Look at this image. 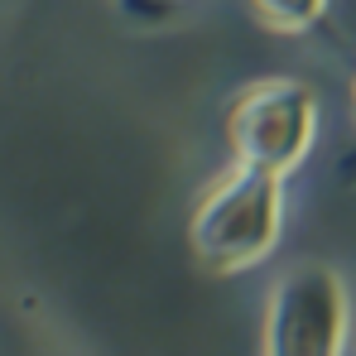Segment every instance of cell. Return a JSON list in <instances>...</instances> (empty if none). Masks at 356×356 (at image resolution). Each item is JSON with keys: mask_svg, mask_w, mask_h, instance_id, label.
<instances>
[{"mask_svg": "<svg viewBox=\"0 0 356 356\" xmlns=\"http://www.w3.org/2000/svg\"><path fill=\"white\" fill-rule=\"evenodd\" d=\"M284 222V188L275 174L232 169L222 183H212L188 222V241L212 270H245L255 265Z\"/></svg>", "mask_w": 356, "mask_h": 356, "instance_id": "1", "label": "cell"}, {"mask_svg": "<svg viewBox=\"0 0 356 356\" xmlns=\"http://www.w3.org/2000/svg\"><path fill=\"white\" fill-rule=\"evenodd\" d=\"M313 130H318V106H313V92L303 82H289V77L255 82L232 111L236 164L284 178L308 154Z\"/></svg>", "mask_w": 356, "mask_h": 356, "instance_id": "2", "label": "cell"}, {"mask_svg": "<svg viewBox=\"0 0 356 356\" xmlns=\"http://www.w3.org/2000/svg\"><path fill=\"white\" fill-rule=\"evenodd\" d=\"M347 294L342 280L323 265L289 270L270 294L265 356H342Z\"/></svg>", "mask_w": 356, "mask_h": 356, "instance_id": "3", "label": "cell"}, {"mask_svg": "<svg viewBox=\"0 0 356 356\" xmlns=\"http://www.w3.org/2000/svg\"><path fill=\"white\" fill-rule=\"evenodd\" d=\"M323 5H327V0H250V10H255L270 29H289V34L318 24Z\"/></svg>", "mask_w": 356, "mask_h": 356, "instance_id": "4", "label": "cell"}, {"mask_svg": "<svg viewBox=\"0 0 356 356\" xmlns=\"http://www.w3.org/2000/svg\"><path fill=\"white\" fill-rule=\"evenodd\" d=\"M352 106H356V82H352Z\"/></svg>", "mask_w": 356, "mask_h": 356, "instance_id": "5", "label": "cell"}]
</instances>
